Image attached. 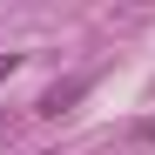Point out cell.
Masks as SVG:
<instances>
[{
  "mask_svg": "<svg viewBox=\"0 0 155 155\" xmlns=\"http://www.w3.org/2000/svg\"><path fill=\"white\" fill-rule=\"evenodd\" d=\"M81 94H88V81H61V88H47V94H41V115L54 121V115H68V108H74Z\"/></svg>",
  "mask_w": 155,
  "mask_h": 155,
  "instance_id": "cell-1",
  "label": "cell"
},
{
  "mask_svg": "<svg viewBox=\"0 0 155 155\" xmlns=\"http://www.w3.org/2000/svg\"><path fill=\"white\" fill-rule=\"evenodd\" d=\"M14 68H20V54H0V81H7V74H14Z\"/></svg>",
  "mask_w": 155,
  "mask_h": 155,
  "instance_id": "cell-2",
  "label": "cell"
}]
</instances>
